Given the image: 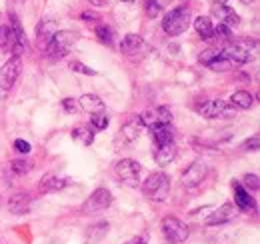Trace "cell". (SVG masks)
Here are the masks:
<instances>
[{"instance_id": "6da1fadb", "label": "cell", "mask_w": 260, "mask_h": 244, "mask_svg": "<svg viewBox=\"0 0 260 244\" xmlns=\"http://www.w3.org/2000/svg\"><path fill=\"white\" fill-rule=\"evenodd\" d=\"M192 22V14H190V8L186 6H178V8H172L162 20V30L168 36H178L182 32L188 30Z\"/></svg>"}, {"instance_id": "7a4b0ae2", "label": "cell", "mask_w": 260, "mask_h": 244, "mask_svg": "<svg viewBox=\"0 0 260 244\" xmlns=\"http://www.w3.org/2000/svg\"><path fill=\"white\" fill-rule=\"evenodd\" d=\"M76 40H78V34H76V32L58 30L52 36V40L46 44V54H48V58H50V60H60V58L68 56V52L72 50V46L76 44Z\"/></svg>"}, {"instance_id": "3957f363", "label": "cell", "mask_w": 260, "mask_h": 244, "mask_svg": "<svg viewBox=\"0 0 260 244\" xmlns=\"http://www.w3.org/2000/svg\"><path fill=\"white\" fill-rule=\"evenodd\" d=\"M142 192L144 196H148L150 200H156V202H164L170 194V178L164 174V172H154L150 174L144 184H142Z\"/></svg>"}, {"instance_id": "277c9868", "label": "cell", "mask_w": 260, "mask_h": 244, "mask_svg": "<svg viewBox=\"0 0 260 244\" xmlns=\"http://www.w3.org/2000/svg\"><path fill=\"white\" fill-rule=\"evenodd\" d=\"M160 228H162L164 238H166L170 244H182V242H186V238L190 236L188 226L182 224V222H180L178 218H174V216H166V218H162Z\"/></svg>"}, {"instance_id": "5b68a950", "label": "cell", "mask_w": 260, "mask_h": 244, "mask_svg": "<svg viewBox=\"0 0 260 244\" xmlns=\"http://www.w3.org/2000/svg\"><path fill=\"white\" fill-rule=\"evenodd\" d=\"M140 170H142V168H140V164H138L136 160H132V158H122V160H118V162H116V166H114L116 176L126 184V186H132V188H136V186H138V180H140Z\"/></svg>"}, {"instance_id": "8992f818", "label": "cell", "mask_w": 260, "mask_h": 244, "mask_svg": "<svg viewBox=\"0 0 260 244\" xmlns=\"http://www.w3.org/2000/svg\"><path fill=\"white\" fill-rule=\"evenodd\" d=\"M20 70H22V60L20 56H12L10 60L6 62L2 68H0V88L2 90H10L18 76H20Z\"/></svg>"}, {"instance_id": "52a82bcc", "label": "cell", "mask_w": 260, "mask_h": 244, "mask_svg": "<svg viewBox=\"0 0 260 244\" xmlns=\"http://www.w3.org/2000/svg\"><path fill=\"white\" fill-rule=\"evenodd\" d=\"M110 204H112V194H110V190H106V188H96V190L84 200L82 210L88 214L100 212V210H106Z\"/></svg>"}, {"instance_id": "ba28073f", "label": "cell", "mask_w": 260, "mask_h": 244, "mask_svg": "<svg viewBox=\"0 0 260 244\" xmlns=\"http://www.w3.org/2000/svg\"><path fill=\"white\" fill-rule=\"evenodd\" d=\"M198 112L204 116V118H230V116H234L236 114V108H230L224 104V100H208V102H204L200 108H198Z\"/></svg>"}, {"instance_id": "9c48e42d", "label": "cell", "mask_w": 260, "mask_h": 244, "mask_svg": "<svg viewBox=\"0 0 260 244\" xmlns=\"http://www.w3.org/2000/svg\"><path fill=\"white\" fill-rule=\"evenodd\" d=\"M222 56L230 64H246V62H250V58H252V54H250V42L230 44L228 48L222 50Z\"/></svg>"}, {"instance_id": "30bf717a", "label": "cell", "mask_w": 260, "mask_h": 244, "mask_svg": "<svg viewBox=\"0 0 260 244\" xmlns=\"http://www.w3.org/2000/svg\"><path fill=\"white\" fill-rule=\"evenodd\" d=\"M206 174H208V168L204 162H192L182 174V184L186 188H196L206 180Z\"/></svg>"}, {"instance_id": "8fae6325", "label": "cell", "mask_w": 260, "mask_h": 244, "mask_svg": "<svg viewBox=\"0 0 260 244\" xmlns=\"http://www.w3.org/2000/svg\"><path fill=\"white\" fill-rule=\"evenodd\" d=\"M232 190H234V202L240 210L244 212H254L256 210V202L250 196V192L242 186V182H232Z\"/></svg>"}, {"instance_id": "7c38bea8", "label": "cell", "mask_w": 260, "mask_h": 244, "mask_svg": "<svg viewBox=\"0 0 260 244\" xmlns=\"http://www.w3.org/2000/svg\"><path fill=\"white\" fill-rule=\"evenodd\" d=\"M212 16L218 18V24H224L228 28H232V26H236L240 22L238 14L230 6H226V4H214L212 6Z\"/></svg>"}, {"instance_id": "4fadbf2b", "label": "cell", "mask_w": 260, "mask_h": 244, "mask_svg": "<svg viewBox=\"0 0 260 244\" xmlns=\"http://www.w3.org/2000/svg\"><path fill=\"white\" fill-rule=\"evenodd\" d=\"M32 206V196L28 192H16L8 200V210L12 214H26Z\"/></svg>"}, {"instance_id": "5bb4252c", "label": "cell", "mask_w": 260, "mask_h": 244, "mask_svg": "<svg viewBox=\"0 0 260 244\" xmlns=\"http://www.w3.org/2000/svg\"><path fill=\"white\" fill-rule=\"evenodd\" d=\"M234 214H236V206H234V204H228L226 202V204H222L220 208H216L214 212L206 218V224H208V226L226 224V222H230V220L234 218Z\"/></svg>"}, {"instance_id": "9a60e30c", "label": "cell", "mask_w": 260, "mask_h": 244, "mask_svg": "<svg viewBox=\"0 0 260 244\" xmlns=\"http://www.w3.org/2000/svg\"><path fill=\"white\" fill-rule=\"evenodd\" d=\"M56 32H58V22L56 20H52V18L42 20L38 24V28H36V40H38V44L40 46H46Z\"/></svg>"}, {"instance_id": "2e32d148", "label": "cell", "mask_w": 260, "mask_h": 244, "mask_svg": "<svg viewBox=\"0 0 260 244\" xmlns=\"http://www.w3.org/2000/svg\"><path fill=\"white\" fill-rule=\"evenodd\" d=\"M66 184H68V178H58L56 174H52V172H48L46 176H42V180L38 184V190L42 192V194H48V192H58V190H62Z\"/></svg>"}, {"instance_id": "e0dca14e", "label": "cell", "mask_w": 260, "mask_h": 244, "mask_svg": "<svg viewBox=\"0 0 260 244\" xmlns=\"http://www.w3.org/2000/svg\"><path fill=\"white\" fill-rule=\"evenodd\" d=\"M152 138L158 146H164V144H172L174 140V130L170 124H154L152 128Z\"/></svg>"}, {"instance_id": "ac0fdd59", "label": "cell", "mask_w": 260, "mask_h": 244, "mask_svg": "<svg viewBox=\"0 0 260 244\" xmlns=\"http://www.w3.org/2000/svg\"><path fill=\"white\" fill-rule=\"evenodd\" d=\"M78 106L90 114H98V112H104V102L100 100V96L96 94H84L80 100H78Z\"/></svg>"}, {"instance_id": "d6986e66", "label": "cell", "mask_w": 260, "mask_h": 244, "mask_svg": "<svg viewBox=\"0 0 260 244\" xmlns=\"http://www.w3.org/2000/svg\"><path fill=\"white\" fill-rule=\"evenodd\" d=\"M142 46H144V40H142V36H138V34H126V36L122 38V42H120V50H122L124 54H136Z\"/></svg>"}, {"instance_id": "ffe728a7", "label": "cell", "mask_w": 260, "mask_h": 244, "mask_svg": "<svg viewBox=\"0 0 260 244\" xmlns=\"http://www.w3.org/2000/svg\"><path fill=\"white\" fill-rule=\"evenodd\" d=\"M254 102V96L246 90H238L230 96V104L232 108H238V110H248Z\"/></svg>"}, {"instance_id": "44dd1931", "label": "cell", "mask_w": 260, "mask_h": 244, "mask_svg": "<svg viewBox=\"0 0 260 244\" xmlns=\"http://www.w3.org/2000/svg\"><path fill=\"white\" fill-rule=\"evenodd\" d=\"M174 158H176V146H174V142H172V144L158 146L156 152H154V160H156V164H160V166H168Z\"/></svg>"}, {"instance_id": "7402d4cb", "label": "cell", "mask_w": 260, "mask_h": 244, "mask_svg": "<svg viewBox=\"0 0 260 244\" xmlns=\"http://www.w3.org/2000/svg\"><path fill=\"white\" fill-rule=\"evenodd\" d=\"M106 232H108V222H106V220H102V222H96V224L88 226V230H86V242L96 244L98 240H102V238H104V234H106Z\"/></svg>"}, {"instance_id": "603a6c76", "label": "cell", "mask_w": 260, "mask_h": 244, "mask_svg": "<svg viewBox=\"0 0 260 244\" xmlns=\"http://www.w3.org/2000/svg\"><path fill=\"white\" fill-rule=\"evenodd\" d=\"M192 24H194L196 32L200 34V38H204V40H210L212 38L214 26H212V20L208 16H198V18L192 20Z\"/></svg>"}, {"instance_id": "cb8c5ba5", "label": "cell", "mask_w": 260, "mask_h": 244, "mask_svg": "<svg viewBox=\"0 0 260 244\" xmlns=\"http://www.w3.org/2000/svg\"><path fill=\"white\" fill-rule=\"evenodd\" d=\"M72 138H74L78 144H82V146H90V144L94 142V132H92L88 126H76V128L72 130Z\"/></svg>"}, {"instance_id": "d4e9b609", "label": "cell", "mask_w": 260, "mask_h": 244, "mask_svg": "<svg viewBox=\"0 0 260 244\" xmlns=\"http://www.w3.org/2000/svg\"><path fill=\"white\" fill-rule=\"evenodd\" d=\"M140 124H138V120L134 118V120L126 122L124 126H122V130H120V136H122V140L124 142H132V140H136L138 136H140Z\"/></svg>"}, {"instance_id": "484cf974", "label": "cell", "mask_w": 260, "mask_h": 244, "mask_svg": "<svg viewBox=\"0 0 260 244\" xmlns=\"http://www.w3.org/2000/svg\"><path fill=\"white\" fill-rule=\"evenodd\" d=\"M96 36L102 44H112L114 42V30L108 26V24H98L96 26Z\"/></svg>"}, {"instance_id": "4316f807", "label": "cell", "mask_w": 260, "mask_h": 244, "mask_svg": "<svg viewBox=\"0 0 260 244\" xmlns=\"http://www.w3.org/2000/svg\"><path fill=\"white\" fill-rule=\"evenodd\" d=\"M10 170L14 174H18V176H24V174H28L32 170V162H28V160H12L10 162Z\"/></svg>"}, {"instance_id": "83f0119b", "label": "cell", "mask_w": 260, "mask_h": 244, "mask_svg": "<svg viewBox=\"0 0 260 244\" xmlns=\"http://www.w3.org/2000/svg\"><path fill=\"white\" fill-rule=\"evenodd\" d=\"M136 120H138L140 126H148V128H152L154 124H158V118H156V112L154 110H144L142 114L136 116Z\"/></svg>"}, {"instance_id": "f1b7e54d", "label": "cell", "mask_w": 260, "mask_h": 244, "mask_svg": "<svg viewBox=\"0 0 260 244\" xmlns=\"http://www.w3.org/2000/svg\"><path fill=\"white\" fill-rule=\"evenodd\" d=\"M220 56H222V50H220V48H208V50H204V52L198 56V60L208 66L210 62H214L216 58H220Z\"/></svg>"}, {"instance_id": "f546056e", "label": "cell", "mask_w": 260, "mask_h": 244, "mask_svg": "<svg viewBox=\"0 0 260 244\" xmlns=\"http://www.w3.org/2000/svg\"><path fill=\"white\" fill-rule=\"evenodd\" d=\"M108 116H106V112H98V114H92L90 116V124H92V128L94 130H104L106 126H108Z\"/></svg>"}, {"instance_id": "4dcf8cb0", "label": "cell", "mask_w": 260, "mask_h": 244, "mask_svg": "<svg viewBox=\"0 0 260 244\" xmlns=\"http://www.w3.org/2000/svg\"><path fill=\"white\" fill-rule=\"evenodd\" d=\"M208 68H212L214 72H226V70L232 68V64H230L224 56H220V58H216L214 62H210V64H208Z\"/></svg>"}, {"instance_id": "1f68e13d", "label": "cell", "mask_w": 260, "mask_h": 244, "mask_svg": "<svg viewBox=\"0 0 260 244\" xmlns=\"http://www.w3.org/2000/svg\"><path fill=\"white\" fill-rule=\"evenodd\" d=\"M156 112V118H158V124H170L172 122V112L168 106H160L154 110Z\"/></svg>"}, {"instance_id": "d6a6232c", "label": "cell", "mask_w": 260, "mask_h": 244, "mask_svg": "<svg viewBox=\"0 0 260 244\" xmlns=\"http://www.w3.org/2000/svg\"><path fill=\"white\" fill-rule=\"evenodd\" d=\"M230 36H232V30L224 24H218L212 30V38H218V40H230Z\"/></svg>"}, {"instance_id": "836d02e7", "label": "cell", "mask_w": 260, "mask_h": 244, "mask_svg": "<svg viewBox=\"0 0 260 244\" xmlns=\"http://www.w3.org/2000/svg\"><path fill=\"white\" fill-rule=\"evenodd\" d=\"M70 68L74 70V72H80V74H86V76H94L96 74V70H92V68H88L86 64H82V62L74 60L70 64Z\"/></svg>"}, {"instance_id": "e575fe53", "label": "cell", "mask_w": 260, "mask_h": 244, "mask_svg": "<svg viewBox=\"0 0 260 244\" xmlns=\"http://www.w3.org/2000/svg\"><path fill=\"white\" fill-rule=\"evenodd\" d=\"M258 146H260V138H258V134H254L252 138H248V140H244L240 148L248 152V150H258Z\"/></svg>"}, {"instance_id": "d590c367", "label": "cell", "mask_w": 260, "mask_h": 244, "mask_svg": "<svg viewBox=\"0 0 260 244\" xmlns=\"http://www.w3.org/2000/svg\"><path fill=\"white\" fill-rule=\"evenodd\" d=\"M158 12H160V4H158L156 0H146V14H148L150 18H154Z\"/></svg>"}, {"instance_id": "8d00e7d4", "label": "cell", "mask_w": 260, "mask_h": 244, "mask_svg": "<svg viewBox=\"0 0 260 244\" xmlns=\"http://www.w3.org/2000/svg\"><path fill=\"white\" fill-rule=\"evenodd\" d=\"M244 186H248V188H252V190H258L260 188L258 176H256V174H246V176H244Z\"/></svg>"}, {"instance_id": "74e56055", "label": "cell", "mask_w": 260, "mask_h": 244, "mask_svg": "<svg viewBox=\"0 0 260 244\" xmlns=\"http://www.w3.org/2000/svg\"><path fill=\"white\" fill-rule=\"evenodd\" d=\"M62 106H64L66 112H70V114H74V112L80 108V106H78V102H76V100H72V98H64V100H62Z\"/></svg>"}, {"instance_id": "f35d334b", "label": "cell", "mask_w": 260, "mask_h": 244, "mask_svg": "<svg viewBox=\"0 0 260 244\" xmlns=\"http://www.w3.org/2000/svg\"><path fill=\"white\" fill-rule=\"evenodd\" d=\"M14 148L18 150L20 154H28L30 152V144L26 142V140H22V138H18L16 142H14Z\"/></svg>"}, {"instance_id": "ab89813d", "label": "cell", "mask_w": 260, "mask_h": 244, "mask_svg": "<svg viewBox=\"0 0 260 244\" xmlns=\"http://www.w3.org/2000/svg\"><path fill=\"white\" fill-rule=\"evenodd\" d=\"M128 244H148V236H146V234H142V236H138V238L130 240Z\"/></svg>"}, {"instance_id": "60d3db41", "label": "cell", "mask_w": 260, "mask_h": 244, "mask_svg": "<svg viewBox=\"0 0 260 244\" xmlns=\"http://www.w3.org/2000/svg\"><path fill=\"white\" fill-rule=\"evenodd\" d=\"M90 4H94V6H104L106 0H90Z\"/></svg>"}, {"instance_id": "b9f144b4", "label": "cell", "mask_w": 260, "mask_h": 244, "mask_svg": "<svg viewBox=\"0 0 260 244\" xmlns=\"http://www.w3.org/2000/svg\"><path fill=\"white\" fill-rule=\"evenodd\" d=\"M82 18H90V20H92V18H96V16H94V14H88V12H82Z\"/></svg>"}, {"instance_id": "7bdbcfd3", "label": "cell", "mask_w": 260, "mask_h": 244, "mask_svg": "<svg viewBox=\"0 0 260 244\" xmlns=\"http://www.w3.org/2000/svg\"><path fill=\"white\" fill-rule=\"evenodd\" d=\"M224 2H228V0H216V4H224Z\"/></svg>"}, {"instance_id": "ee69618b", "label": "cell", "mask_w": 260, "mask_h": 244, "mask_svg": "<svg viewBox=\"0 0 260 244\" xmlns=\"http://www.w3.org/2000/svg\"><path fill=\"white\" fill-rule=\"evenodd\" d=\"M240 2H244V4H250V2H252V0H240Z\"/></svg>"}, {"instance_id": "f6af8a7d", "label": "cell", "mask_w": 260, "mask_h": 244, "mask_svg": "<svg viewBox=\"0 0 260 244\" xmlns=\"http://www.w3.org/2000/svg\"><path fill=\"white\" fill-rule=\"evenodd\" d=\"M122 2H128V4H132V2H134V0H122Z\"/></svg>"}]
</instances>
